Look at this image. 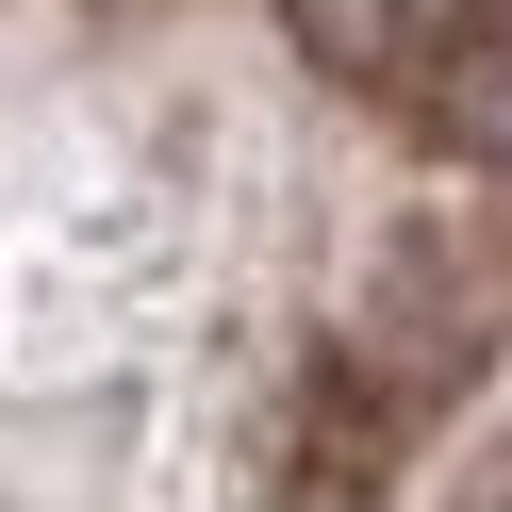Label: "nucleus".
Wrapping results in <instances>:
<instances>
[{
	"instance_id": "obj_1",
	"label": "nucleus",
	"mask_w": 512,
	"mask_h": 512,
	"mask_svg": "<svg viewBox=\"0 0 512 512\" xmlns=\"http://www.w3.org/2000/svg\"><path fill=\"white\" fill-rule=\"evenodd\" d=\"M281 34L364 100H479L512 67V0H281Z\"/></svg>"
},
{
	"instance_id": "obj_2",
	"label": "nucleus",
	"mask_w": 512,
	"mask_h": 512,
	"mask_svg": "<svg viewBox=\"0 0 512 512\" xmlns=\"http://www.w3.org/2000/svg\"><path fill=\"white\" fill-rule=\"evenodd\" d=\"M463 512H512V463H479V479H463Z\"/></svg>"
}]
</instances>
